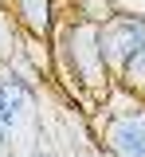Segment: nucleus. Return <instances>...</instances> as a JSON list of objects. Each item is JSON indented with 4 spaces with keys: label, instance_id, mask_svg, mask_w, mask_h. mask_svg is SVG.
Returning a JSON list of instances; mask_svg holds the SVG:
<instances>
[{
    "label": "nucleus",
    "instance_id": "nucleus-9",
    "mask_svg": "<svg viewBox=\"0 0 145 157\" xmlns=\"http://www.w3.org/2000/svg\"><path fill=\"white\" fill-rule=\"evenodd\" d=\"M8 145V126H4V118H0V149Z\"/></svg>",
    "mask_w": 145,
    "mask_h": 157
},
{
    "label": "nucleus",
    "instance_id": "nucleus-3",
    "mask_svg": "<svg viewBox=\"0 0 145 157\" xmlns=\"http://www.w3.org/2000/svg\"><path fill=\"white\" fill-rule=\"evenodd\" d=\"M98 43H102V55L110 75L118 78L125 71V63L145 47V20L141 16H110L98 32Z\"/></svg>",
    "mask_w": 145,
    "mask_h": 157
},
{
    "label": "nucleus",
    "instance_id": "nucleus-1",
    "mask_svg": "<svg viewBox=\"0 0 145 157\" xmlns=\"http://www.w3.org/2000/svg\"><path fill=\"white\" fill-rule=\"evenodd\" d=\"M98 32H102V24H90V20H79V16L67 20V24H55V32H51L55 75L63 78L67 94L79 98V106H86V110L110 102V90L118 82L106 67Z\"/></svg>",
    "mask_w": 145,
    "mask_h": 157
},
{
    "label": "nucleus",
    "instance_id": "nucleus-4",
    "mask_svg": "<svg viewBox=\"0 0 145 157\" xmlns=\"http://www.w3.org/2000/svg\"><path fill=\"white\" fill-rule=\"evenodd\" d=\"M12 4H16L20 28L32 39H51V32H55V0H12Z\"/></svg>",
    "mask_w": 145,
    "mask_h": 157
},
{
    "label": "nucleus",
    "instance_id": "nucleus-5",
    "mask_svg": "<svg viewBox=\"0 0 145 157\" xmlns=\"http://www.w3.org/2000/svg\"><path fill=\"white\" fill-rule=\"evenodd\" d=\"M32 98H35V86H32V82H24V78H16V75L0 78V118H4L8 130L16 126V114H20Z\"/></svg>",
    "mask_w": 145,
    "mask_h": 157
},
{
    "label": "nucleus",
    "instance_id": "nucleus-11",
    "mask_svg": "<svg viewBox=\"0 0 145 157\" xmlns=\"http://www.w3.org/2000/svg\"><path fill=\"white\" fill-rule=\"evenodd\" d=\"M32 157H51V153H43V149H35V153H32Z\"/></svg>",
    "mask_w": 145,
    "mask_h": 157
},
{
    "label": "nucleus",
    "instance_id": "nucleus-10",
    "mask_svg": "<svg viewBox=\"0 0 145 157\" xmlns=\"http://www.w3.org/2000/svg\"><path fill=\"white\" fill-rule=\"evenodd\" d=\"M137 98H141V102H145V82H141V86H137Z\"/></svg>",
    "mask_w": 145,
    "mask_h": 157
},
{
    "label": "nucleus",
    "instance_id": "nucleus-8",
    "mask_svg": "<svg viewBox=\"0 0 145 157\" xmlns=\"http://www.w3.org/2000/svg\"><path fill=\"white\" fill-rule=\"evenodd\" d=\"M114 12L118 16H141L145 20V0H114Z\"/></svg>",
    "mask_w": 145,
    "mask_h": 157
},
{
    "label": "nucleus",
    "instance_id": "nucleus-2",
    "mask_svg": "<svg viewBox=\"0 0 145 157\" xmlns=\"http://www.w3.org/2000/svg\"><path fill=\"white\" fill-rule=\"evenodd\" d=\"M98 141L114 157H145V102L137 98L133 110H110L98 130Z\"/></svg>",
    "mask_w": 145,
    "mask_h": 157
},
{
    "label": "nucleus",
    "instance_id": "nucleus-7",
    "mask_svg": "<svg viewBox=\"0 0 145 157\" xmlns=\"http://www.w3.org/2000/svg\"><path fill=\"white\" fill-rule=\"evenodd\" d=\"M71 4H75V16L90 20V24H106L110 16H118L114 12V0H71Z\"/></svg>",
    "mask_w": 145,
    "mask_h": 157
},
{
    "label": "nucleus",
    "instance_id": "nucleus-6",
    "mask_svg": "<svg viewBox=\"0 0 145 157\" xmlns=\"http://www.w3.org/2000/svg\"><path fill=\"white\" fill-rule=\"evenodd\" d=\"M141 82H145V47L125 63V71L118 75V90H125V94L137 98V86H141Z\"/></svg>",
    "mask_w": 145,
    "mask_h": 157
}]
</instances>
